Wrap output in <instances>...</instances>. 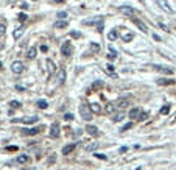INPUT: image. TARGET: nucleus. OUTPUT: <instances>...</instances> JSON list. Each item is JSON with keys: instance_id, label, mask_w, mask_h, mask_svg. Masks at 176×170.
Instances as JSON below:
<instances>
[{"instance_id": "nucleus-7", "label": "nucleus", "mask_w": 176, "mask_h": 170, "mask_svg": "<svg viewBox=\"0 0 176 170\" xmlns=\"http://www.w3.org/2000/svg\"><path fill=\"white\" fill-rule=\"evenodd\" d=\"M13 122H22V123H34V122H37V117H34V115H31V117H25V119H13Z\"/></svg>"}, {"instance_id": "nucleus-11", "label": "nucleus", "mask_w": 176, "mask_h": 170, "mask_svg": "<svg viewBox=\"0 0 176 170\" xmlns=\"http://www.w3.org/2000/svg\"><path fill=\"white\" fill-rule=\"evenodd\" d=\"M133 22H134V24H136L137 27H139V28H140V30H142V31H143V33H148V28H147V25H145V24H143V22H142V20H140V19H133Z\"/></svg>"}, {"instance_id": "nucleus-25", "label": "nucleus", "mask_w": 176, "mask_h": 170, "mask_svg": "<svg viewBox=\"0 0 176 170\" xmlns=\"http://www.w3.org/2000/svg\"><path fill=\"white\" fill-rule=\"evenodd\" d=\"M158 83L162 86H168V84H175V80H158Z\"/></svg>"}, {"instance_id": "nucleus-34", "label": "nucleus", "mask_w": 176, "mask_h": 170, "mask_svg": "<svg viewBox=\"0 0 176 170\" xmlns=\"http://www.w3.org/2000/svg\"><path fill=\"white\" fill-rule=\"evenodd\" d=\"M168 111H170V106L165 105V106L162 108V109H160V114H168Z\"/></svg>"}, {"instance_id": "nucleus-6", "label": "nucleus", "mask_w": 176, "mask_h": 170, "mask_svg": "<svg viewBox=\"0 0 176 170\" xmlns=\"http://www.w3.org/2000/svg\"><path fill=\"white\" fill-rule=\"evenodd\" d=\"M156 2H158V5L160 6V8L162 10H165L167 13H171V6H170V3H168V0H156Z\"/></svg>"}, {"instance_id": "nucleus-39", "label": "nucleus", "mask_w": 176, "mask_h": 170, "mask_svg": "<svg viewBox=\"0 0 176 170\" xmlns=\"http://www.w3.org/2000/svg\"><path fill=\"white\" fill-rule=\"evenodd\" d=\"M147 117H148V114H147V113H140V115H139V119H140V120H145Z\"/></svg>"}, {"instance_id": "nucleus-29", "label": "nucleus", "mask_w": 176, "mask_h": 170, "mask_svg": "<svg viewBox=\"0 0 176 170\" xmlns=\"http://www.w3.org/2000/svg\"><path fill=\"white\" fill-rule=\"evenodd\" d=\"M90 109H92V113H100V106H98V103H90Z\"/></svg>"}, {"instance_id": "nucleus-16", "label": "nucleus", "mask_w": 176, "mask_h": 170, "mask_svg": "<svg viewBox=\"0 0 176 170\" xmlns=\"http://www.w3.org/2000/svg\"><path fill=\"white\" fill-rule=\"evenodd\" d=\"M123 119H125V113H122V111H120V113L112 114V120H114V122H122Z\"/></svg>"}, {"instance_id": "nucleus-14", "label": "nucleus", "mask_w": 176, "mask_h": 170, "mask_svg": "<svg viewBox=\"0 0 176 170\" xmlns=\"http://www.w3.org/2000/svg\"><path fill=\"white\" fill-rule=\"evenodd\" d=\"M64 81H66V70L61 69L58 72V84H64Z\"/></svg>"}, {"instance_id": "nucleus-27", "label": "nucleus", "mask_w": 176, "mask_h": 170, "mask_svg": "<svg viewBox=\"0 0 176 170\" xmlns=\"http://www.w3.org/2000/svg\"><path fill=\"white\" fill-rule=\"evenodd\" d=\"M36 105H37V108H41V109H45V108L48 106V103L45 102V100H37Z\"/></svg>"}, {"instance_id": "nucleus-49", "label": "nucleus", "mask_w": 176, "mask_h": 170, "mask_svg": "<svg viewBox=\"0 0 176 170\" xmlns=\"http://www.w3.org/2000/svg\"><path fill=\"white\" fill-rule=\"evenodd\" d=\"M0 67H2V63H0Z\"/></svg>"}, {"instance_id": "nucleus-32", "label": "nucleus", "mask_w": 176, "mask_h": 170, "mask_svg": "<svg viewBox=\"0 0 176 170\" xmlns=\"http://www.w3.org/2000/svg\"><path fill=\"white\" fill-rule=\"evenodd\" d=\"M47 64H48V70H50V73H53V72H55V66H53V61L48 59Z\"/></svg>"}, {"instance_id": "nucleus-1", "label": "nucleus", "mask_w": 176, "mask_h": 170, "mask_svg": "<svg viewBox=\"0 0 176 170\" xmlns=\"http://www.w3.org/2000/svg\"><path fill=\"white\" fill-rule=\"evenodd\" d=\"M80 114H81V119L83 120H92L94 119V114H92V109H90V106H87V105H80Z\"/></svg>"}, {"instance_id": "nucleus-42", "label": "nucleus", "mask_w": 176, "mask_h": 170, "mask_svg": "<svg viewBox=\"0 0 176 170\" xmlns=\"http://www.w3.org/2000/svg\"><path fill=\"white\" fill-rule=\"evenodd\" d=\"M159 27H160L162 30H165V31H170V30L167 28V25H165V24H162V22H159Z\"/></svg>"}, {"instance_id": "nucleus-24", "label": "nucleus", "mask_w": 176, "mask_h": 170, "mask_svg": "<svg viewBox=\"0 0 176 170\" xmlns=\"http://www.w3.org/2000/svg\"><path fill=\"white\" fill-rule=\"evenodd\" d=\"M108 58H109V59H116V58H117V50L116 48H112V47H109V55H108Z\"/></svg>"}, {"instance_id": "nucleus-47", "label": "nucleus", "mask_w": 176, "mask_h": 170, "mask_svg": "<svg viewBox=\"0 0 176 170\" xmlns=\"http://www.w3.org/2000/svg\"><path fill=\"white\" fill-rule=\"evenodd\" d=\"M153 38H154L156 41H160V36H158V34H153Z\"/></svg>"}, {"instance_id": "nucleus-5", "label": "nucleus", "mask_w": 176, "mask_h": 170, "mask_svg": "<svg viewBox=\"0 0 176 170\" xmlns=\"http://www.w3.org/2000/svg\"><path fill=\"white\" fill-rule=\"evenodd\" d=\"M118 10H120L123 14H126V16H134V14H136V10H134V8H131V6H128V5L120 6Z\"/></svg>"}, {"instance_id": "nucleus-13", "label": "nucleus", "mask_w": 176, "mask_h": 170, "mask_svg": "<svg viewBox=\"0 0 176 170\" xmlns=\"http://www.w3.org/2000/svg\"><path fill=\"white\" fill-rule=\"evenodd\" d=\"M75 144H69V145H66V147H63V154H70L72 152L75 150Z\"/></svg>"}, {"instance_id": "nucleus-3", "label": "nucleus", "mask_w": 176, "mask_h": 170, "mask_svg": "<svg viewBox=\"0 0 176 170\" xmlns=\"http://www.w3.org/2000/svg\"><path fill=\"white\" fill-rule=\"evenodd\" d=\"M25 69V66L22 61H14L13 64H11V70H13V73H22Z\"/></svg>"}, {"instance_id": "nucleus-41", "label": "nucleus", "mask_w": 176, "mask_h": 170, "mask_svg": "<svg viewBox=\"0 0 176 170\" xmlns=\"http://www.w3.org/2000/svg\"><path fill=\"white\" fill-rule=\"evenodd\" d=\"M64 119H66V120H72V119H73V115H72L70 113H67L66 115H64Z\"/></svg>"}, {"instance_id": "nucleus-30", "label": "nucleus", "mask_w": 176, "mask_h": 170, "mask_svg": "<svg viewBox=\"0 0 176 170\" xmlns=\"http://www.w3.org/2000/svg\"><path fill=\"white\" fill-rule=\"evenodd\" d=\"M84 148H86L87 152H90V150H95V148H97V142H94V144H87Z\"/></svg>"}, {"instance_id": "nucleus-19", "label": "nucleus", "mask_w": 176, "mask_h": 170, "mask_svg": "<svg viewBox=\"0 0 176 170\" xmlns=\"http://www.w3.org/2000/svg\"><path fill=\"white\" fill-rule=\"evenodd\" d=\"M117 36H118L117 30H116V28H112V30L109 31V34H108V39H109V41H116V39H117Z\"/></svg>"}, {"instance_id": "nucleus-31", "label": "nucleus", "mask_w": 176, "mask_h": 170, "mask_svg": "<svg viewBox=\"0 0 176 170\" xmlns=\"http://www.w3.org/2000/svg\"><path fill=\"white\" fill-rule=\"evenodd\" d=\"M58 17L61 19V20H66V17H67V13H66V11H59V13H58Z\"/></svg>"}, {"instance_id": "nucleus-12", "label": "nucleus", "mask_w": 176, "mask_h": 170, "mask_svg": "<svg viewBox=\"0 0 176 170\" xmlns=\"http://www.w3.org/2000/svg\"><path fill=\"white\" fill-rule=\"evenodd\" d=\"M41 130H42V126L41 128H28V130H24V134L25 136H34V134H37Z\"/></svg>"}, {"instance_id": "nucleus-37", "label": "nucleus", "mask_w": 176, "mask_h": 170, "mask_svg": "<svg viewBox=\"0 0 176 170\" xmlns=\"http://www.w3.org/2000/svg\"><path fill=\"white\" fill-rule=\"evenodd\" d=\"M131 126H133V123H131V122H129V123H126V125L123 126V128H122V131H126V130H129V128H131Z\"/></svg>"}, {"instance_id": "nucleus-18", "label": "nucleus", "mask_w": 176, "mask_h": 170, "mask_svg": "<svg viewBox=\"0 0 176 170\" xmlns=\"http://www.w3.org/2000/svg\"><path fill=\"white\" fill-rule=\"evenodd\" d=\"M116 108H117V105H114V103H108V105H106V113H108V114H114V113H116Z\"/></svg>"}, {"instance_id": "nucleus-43", "label": "nucleus", "mask_w": 176, "mask_h": 170, "mask_svg": "<svg viewBox=\"0 0 176 170\" xmlns=\"http://www.w3.org/2000/svg\"><path fill=\"white\" fill-rule=\"evenodd\" d=\"M106 69H108V72H114V66L112 64H108V66H106Z\"/></svg>"}, {"instance_id": "nucleus-48", "label": "nucleus", "mask_w": 176, "mask_h": 170, "mask_svg": "<svg viewBox=\"0 0 176 170\" xmlns=\"http://www.w3.org/2000/svg\"><path fill=\"white\" fill-rule=\"evenodd\" d=\"M56 2H63V0H56Z\"/></svg>"}, {"instance_id": "nucleus-46", "label": "nucleus", "mask_w": 176, "mask_h": 170, "mask_svg": "<svg viewBox=\"0 0 176 170\" xmlns=\"http://www.w3.org/2000/svg\"><path fill=\"white\" fill-rule=\"evenodd\" d=\"M8 150H10V152H16L17 147H8Z\"/></svg>"}, {"instance_id": "nucleus-28", "label": "nucleus", "mask_w": 176, "mask_h": 170, "mask_svg": "<svg viewBox=\"0 0 176 170\" xmlns=\"http://www.w3.org/2000/svg\"><path fill=\"white\" fill-rule=\"evenodd\" d=\"M128 105H129L128 100H118V103H117V106H118V108H126Z\"/></svg>"}, {"instance_id": "nucleus-44", "label": "nucleus", "mask_w": 176, "mask_h": 170, "mask_svg": "<svg viewBox=\"0 0 176 170\" xmlns=\"http://www.w3.org/2000/svg\"><path fill=\"white\" fill-rule=\"evenodd\" d=\"M47 50H48V48H47V45H41V52H44V53H45Z\"/></svg>"}, {"instance_id": "nucleus-15", "label": "nucleus", "mask_w": 176, "mask_h": 170, "mask_svg": "<svg viewBox=\"0 0 176 170\" xmlns=\"http://www.w3.org/2000/svg\"><path fill=\"white\" fill-rule=\"evenodd\" d=\"M153 67L156 69V70H159V72H162V73H173V69H168V67H162V66H153Z\"/></svg>"}, {"instance_id": "nucleus-22", "label": "nucleus", "mask_w": 176, "mask_h": 170, "mask_svg": "<svg viewBox=\"0 0 176 170\" xmlns=\"http://www.w3.org/2000/svg\"><path fill=\"white\" fill-rule=\"evenodd\" d=\"M67 25H69L67 20H58V22L55 24V28H66Z\"/></svg>"}, {"instance_id": "nucleus-8", "label": "nucleus", "mask_w": 176, "mask_h": 170, "mask_svg": "<svg viewBox=\"0 0 176 170\" xmlns=\"http://www.w3.org/2000/svg\"><path fill=\"white\" fill-rule=\"evenodd\" d=\"M95 24H97V27L103 24V19L97 17V19H90V20H83V25H95Z\"/></svg>"}, {"instance_id": "nucleus-21", "label": "nucleus", "mask_w": 176, "mask_h": 170, "mask_svg": "<svg viewBox=\"0 0 176 170\" xmlns=\"http://www.w3.org/2000/svg\"><path fill=\"white\" fill-rule=\"evenodd\" d=\"M133 38H134V34H133V33H125L123 36H122V39H123V42H131Z\"/></svg>"}, {"instance_id": "nucleus-23", "label": "nucleus", "mask_w": 176, "mask_h": 170, "mask_svg": "<svg viewBox=\"0 0 176 170\" xmlns=\"http://www.w3.org/2000/svg\"><path fill=\"white\" fill-rule=\"evenodd\" d=\"M36 53H37V48L36 47H31V48L28 50V53H27V56H28L30 59H33V58L36 56Z\"/></svg>"}, {"instance_id": "nucleus-36", "label": "nucleus", "mask_w": 176, "mask_h": 170, "mask_svg": "<svg viewBox=\"0 0 176 170\" xmlns=\"http://www.w3.org/2000/svg\"><path fill=\"white\" fill-rule=\"evenodd\" d=\"M94 87H95V89H98V87H103V81H95V83H94Z\"/></svg>"}, {"instance_id": "nucleus-35", "label": "nucleus", "mask_w": 176, "mask_h": 170, "mask_svg": "<svg viewBox=\"0 0 176 170\" xmlns=\"http://www.w3.org/2000/svg\"><path fill=\"white\" fill-rule=\"evenodd\" d=\"M27 17H28V16H27V14H24V13L19 14V20H20V22H25V20H27Z\"/></svg>"}, {"instance_id": "nucleus-4", "label": "nucleus", "mask_w": 176, "mask_h": 170, "mask_svg": "<svg viewBox=\"0 0 176 170\" xmlns=\"http://www.w3.org/2000/svg\"><path fill=\"white\" fill-rule=\"evenodd\" d=\"M59 136V125L58 123H52V126H50V137H53V139H56Z\"/></svg>"}, {"instance_id": "nucleus-9", "label": "nucleus", "mask_w": 176, "mask_h": 170, "mask_svg": "<svg viewBox=\"0 0 176 170\" xmlns=\"http://www.w3.org/2000/svg\"><path fill=\"white\" fill-rule=\"evenodd\" d=\"M86 131H87V134H90V136H94V137L98 136V128H97V126H94V125H87Z\"/></svg>"}, {"instance_id": "nucleus-17", "label": "nucleus", "mask_w": 176, "mask_h": 170, "mask_svg": "<svg viewBox=\"0 0 176 170\" xmlns=\"http://www.w3.org/2000/svg\"><path fill=\"white\" fill-rule=\"evenodd\" d=\"M139 115H140V109H139V108H133V109L129 111V117H131V119H137Z\"/></svg>"}, {"instance_id": "nucleus-2", "label": "nucleus", "mask_w": 176, "mask_h": 170, "mask_svg": "<svg viewBox=\"0 0 176 170\" xmlns=\"http://www.w3.org/2000/svg\"><path fill=\"white\" fill-rule=\"evenodd\" d=\"M61 53H63L64 56H72V53H73V47H72L70 42H64L63 45H61Z\"/></svg>"}, {"instance_id": "nucleus-20", "label": "nucleus", "mask_w": 176, "mask_h": 170, "mask_svg": "<svg viewBox=\"0 0 176 170\" xmlns=\"http://www.w3.org/2000/svg\"><path fill=\"white\" fill-rule=\"evenodd\" d=\"M28 159H30V158L28 156H27V154H20V156H17V162H19V164H25V162H28Z\"/></svg>"}, {"instance_id": "nucleus-33", "label": "nucleus", "mask_w": 176, "mask_h": 170, "mask_svg": "<svg viewBox=\"0 0 176 170\" xmlns=\"http://www.w3.org/2000/svg\"><path fill=\"white\" fill-rule=\"evenodd\" d=\"M5 33H6V27L3 25V24H0V38H2Z\"/></svg>"}, {"instance_id": "nucleus-26", "label": "nucleus", "mask_w": 176, "mask_h": 170, "mask_svg": "<svg viewBox=\"0 0 176 170\" xmlns=\"http://www.w3.org/2000/svg\"><path fill=\"white\" fill-rule=\"evenodd\" d=\"M22 33H24V27H19L16 31H14V39H19L22 36Z\"/></svg>"}, {"instance_id": "nucleus-38", "label": "nucleus", "mask_w": 176, "mask_h": 170, "mask_svg": "<svg viewBox=\"0 0 176 170\" xmlns=\"http://www.w3.org/2000/svg\"><path fill=\"white\" fill-rule=\"evenodd\" d=\"M10 105L13 106V108H19V106H20V103H19V102H16V100H14V102H11V103H10Z\"/></svg>"}, {"instance_id": "nucleus-10", "label": "nucleus", "mask_w": 176, "mask_h": 170, "mask_svg": "<svg viewBox=\"0 0 176 170\" xmlns=\"http://www.w3.org/2000/svg\"><path fill=\"white\" fill-rule=\"evenodd\" d=\"M100 52V45L97 44V42H90L89 44V53L90 55H95V53Z\"/></svg>"}, {"instance_id": "nucleus-45", "label": "nucleus", "mask_w": 176, "mask_h": 170, "mask_svg": "<svg viewBox=\"0 0 176 170\" xmlns=\"http://www.w3.org/2000/svg\"><path fill=\"white\" fill-rule=\"evenodd\" d=\"M72 36H73V38H80L81 34H80V33H75V31H72Z\"/></svg>"}, {"instance_id": "nucleus-40", "label": "nucleus", "mask_w": 176, "mask_h": 170, "mask_svg": "<svg viewBox=\"0 0 176 170\" xmlns=\"http://www.w3.org/2000/svg\"><path fill=\"white\" fill-rule=\"evenodd\" d=\"M95 158H98V159H106V156L101 153H95Z\"/></svg>"}]
</instances>
